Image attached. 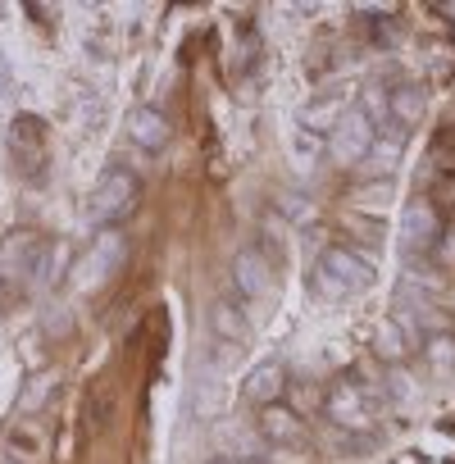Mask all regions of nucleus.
I'll return each instance as SVG.
<instances>
[{
    "mask_svg": "<svg viewBox=\"0 0 455 464\" xmlns=\"http://www.w3.org/2000/svg\"><path fill=\"white\" fill-rule=\"evenodd\" d=\"M373 283V265L351 251V246H324L319 251V265H315V292L328 296V301H342V296H355Z\"/></svg>",
    "mask_w": 455,
    "mask_h": 464,
    "instance_id": "1",
    "label": "nucleus"
},
{
    "mask_svg": "<svg viewBox=\"0 0 455 464\" xmlns=\"http://www.w3.org/2000/svg\"><path fill=\"white\" fill-rule=\"evenodd\" d=\"M373 410H378L373 392H369L360 378H351V373L333 378L328 392H324V414H328V423H337L342 432H364V428L373 423Z\"/></svg>",
    "mask_w": 455,
    "mask_h": 464,
    "instance_id": "2",
    "label": "nucleus"
},
{
    "mask_svg": "<svg viewBox=\"0 0 455 464\" xmlns=\"http://www.w3.org/2000/svg\"><path fill=\"white\" fill-rule=\"evenodd\" d=\"M137 191H141V182H137L132 169H119V164L105 169L101 182H96V191H92V218H96L101 227L123 223V218L137 209Z\"/></svg>",
    "mask_w": 455,
    "mask_h": 464,
    "instance_id": "3",
    "label": "nucleus"
},
{
    "mask_svg": "<svg viewBox=\"0 0 455 464\" xmlns=\"http://www.w3.org/2000/svg\"><path fill=\"white\" fill-rule=\"evenodd\" d=\"M437 242H441V214L428 196H414L401 214V246L414 260H423L428 251H437Z\"/></svg>",
    "mask_w": 455,
    "mask_h": 464,
    "instance_id": "4",
    "label": "nucleus"
},
{
    "mask_svg": "<svg viewBox=\"0 0 455 464\" xmlns=\"http://www.w3.org/2000/svg\"><path fill=\"white\" fill-rule=\"evenodd\" d=\"M373 141H378V132H373V123L360 110L342 114L333 123V132H328V150H333L337 164H364L373 155Z\"/></svg>",
    "mask_w": 455,
    "mask_h": 464,
    "instance_id": "5",
    "label": "nucleus"
},
{
    "mask_svg": "<svg viewBox=\"0 0 455 464\" xmlns=\"http://www.w3.org/2000/svg\"><path fill=\"white\" fill-rule=\"evenodd\" d=\"M42 237L37 232H10L5 242H0V274H5L10 283H24V278H33L37 274V265H42Z\"/></svg>",
    "mask_w": 455,
    "mask_h": 464,
    "instance_id": "6",
    "label": "nucleus"
},
{
    "mask_svg": "<svg viewBox=\"0 0 455 464\" xmlns=\"http://www.w3.org/2000/svg\"><path fill=\"white\" fill-rule=\"evenodd\" d=\"M233 283H237V292H242L247 301H265V296L274 292V269H269V256H265L260 246L237 251V260H233Z\"/></svg>",
    "mask_w": 455,
    "mask_h": 464,
    "instance_id": "7",
    "label": "nucleus"
},
{
    "mask_svg": "<svg viewBox=\"0 0 455 464\" xmlns=\"http://www.w3.org/2000/svg\"><path fill=\"white\" fill-rule=\"evenodd\" d=\"M260 432H265L274 446H310V423H305L287 401L260 410Z\"/></svg>",
    "mask_w": 455,
    "mask_h": 464,
    "instance_id": "8",
    "label": "nucleus"
},
{
    "mask_svg": "<svg viewBox=\"0 0 455 464\" xmlns=\"http://www.w3.org/2000/svg\"><path fill=\"white\" fill-rule=\"evenodd\" d=\"M283 396H287V369L278 360H265V364H256L247 373V401H256L260 410L265 405H278Z\"/></svg>",
    "mask_w": 455,
    "mask_h": 464,
    "instance_id": "9",
    "label": "nucleus"
},
{
    "mask_svg": "<svg viewBox=\"0 0 455 464\" xmlns=\"http://www.w3.org/2000/svg\"><path fill=\"white\" fill-rule=\"evenodd\" d=\"M423 110H428V101H423V92H419L414 82H396V87H387V123H392L396 132L414 128V123L423 119Z\"/></svg>",
    "mask_w": 455,
    "mask_h": 464,
    "instance_id": "10",
    "label": "nucleus"
},
{
    "mask_svg": "<svg viewBox=\"0 0 455 464\" xmlns=\"http://www.w3.org/2000/svg\"><path fill=\"white\" fill-rule=\"evenodd\" d=\"M419 351V324L414 319H405V314H396V319H387L382 324V333H378V355L382 360H410Z\"/></svg>",
    "mask_w": 455,
    "mask_h": 464,
    "instance_id": "11",
    "label": "nucleus"
},
{
    "mask_svg": "<svg viewBox=\"0 0 455 464\" xmlns=\"http://www.w3.org/2000/svg\"><path fill=\"white\" fill-rule=\"evenodd\" d=\"M37 450H42V428L33 419H19L5 437V446H0V455H5L10 464H37Z\"/></svg>",
    "mask_w": 455,
    "mask_h": 464,
    "instance_id": "12",
    "label": "nucleus"
},
{
    "mask_svg": "<svg viewBox=\"0 0 455 464\" xmlns=\"http://www.w3.org/2000/svg\"><path fill=\"white\" fill-rule=\"evenodd\" d=\"M128 137H132L137 146H146V150H164V141H169V119H164L160 110H132Z\"/></svg>",
    "mask_w": 455,
    "mask_h": 464,
    "instance_id": "13",
    "label": "nucleus"
},
{
    "mask_svg": "<svg viewBox=\"0 0 455 464\" xmlns=\"http://www.w3.org/2000/svg\"><path fill=\"white\" fill-rule=\"evenodd\" d=\"M10 146L19 150V160H33L37 155V164H42V123L28 119V114H19L15 128H10Z\"/></svg>",
    "mask_w": 455,
    "mask_h": 464,
    "instance_id": "14",
    "label": "nucleus"
},
{
    "mask_svg": "<svg viewBox=\"0 0 455 464\" xmlns=\"http://www.w3.org/2000/svg\"><path fill=\"white\" fill-rule=\"evenodd\" d=\"M209 319H214V333L228 337V342H242V337H247V319L233 310V301H214Z\"/></svg>",
    "mask_w": 455,
    "mask_h": 464,
    "instance_id": "15",
    "label": "nucleus"
},
{
    "mask_svg": "<svg viewBox=\"0 0 455 464\" xmlns=\"http://www.w3.org/2000/svg\"><path fill=\"white\" fill-rule=\"evenodd\" d=\"M333 114H337V101H315V105H305L301 128H305V132H328V123H337Z\"/></svg>",
    "mask_w": 455,
    "mask_h": 464,
    "instance_id": "16",
    "label": "nucleus"
},
{
    "mask_svg": "<svg viewBox=\"0 0 455 464\" xmlns=\"http://www.w3.org/2000/svg\"><path fill=\"white\" fill-rule=\"evenodd\" d=\"M287 405L305 419V414H315V410H324V396L315 392V387H292V396H287Z\"/></svg>",
    "mask_w": 455,
    "mask_h": 464,
    "instance_id": "17",
    "label": "nucleus"
},
{
    "mask_svg": "<svg viewBox=\"0 0 455 464\" xmlns=\"http://www.w3.org/2000/svg\"><path fill=\"white\" fill-rule=\"evenodd\" d=\"M101 423H105V387H96L87 401V432H96Z\"/></svg>",
    "mask_w": 455,
    "mask_h": 464,
    "instance_id": "18",
    "label": "nucleus"
},
{
    "mask_svg": "<svg viewBox=\"0 0 455 464\" xmlns=\"http://www.w3.org/2000/svg\"><path fill=\"white\" fill-rule=\"evenodd\" d=\"M455 214V173L450 178H441V191H437V214Z\"/></svg>",
    "mask_w": 455,
    "mask_h": 464,
    "instance_id": "19",
    "label": "nucleus"
},
{
    "mask_svg": "<svg viewBox=\"0 0 455 464\" xmlns=\"http://www.w3.org/2000/svg\"><path fill=\"white\" fill-rule=\"evenodd\" d=\"M437 251H441V260H450V265H455V227H441V242H437Z\"/></svg>",
    "mask_w": 455,
    "mask_h": 464,
    "instance_id": "20",
    "label": "nucleus"
},
{
    "mask_svg": "<svg viewBox=\"0 0 455 464\" xmlns=\"http://www.w3.org/2000/svg\"><path fill=\"white\" fill-rule=\"evenodd\" d=\"M209 464H265V459H251V455H237V459H228V455H223V459H209Z\"/></svg>",
    "mask_w": 455,
    "mask_h": 464,
    "instance_id": "21",
    "label": "nucleus"
},
{
    "mask_svg": "<svg viewBox=\"0 0 455 464\" xmlns=\"http://www.w3.org/2000/svg\"><path fill=\"white\" fill-rule=\"evenodd\" d=\"M0 464H10V459H5V455H0Z\"/></svg>",
    "mask_w": 455,
    "mask_h": 464,
    "instance_id": "22",
    "label": "nucleus"
}]
</instances>
